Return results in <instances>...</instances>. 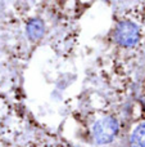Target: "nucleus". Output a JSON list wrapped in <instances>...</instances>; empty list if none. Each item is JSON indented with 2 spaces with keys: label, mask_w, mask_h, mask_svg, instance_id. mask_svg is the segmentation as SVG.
<instances>
[{
  "label": "nucleus",
  "mask_w": 145,
  "mask_h": 147,
  "mask_svg": "<svg viewBox=\"0 0 145 147\" xmlns=\"http://www.w3.org/2000/svg\"><path fill=\"white\" fill-rule=\"evenodd\" d=\"M94 137L99 143H109L118 132V123L116 119L108 116L99 120L94 125Z\"/></svg>",
  "instance_id": "1"
},
{
  "label": "nucleus",
  "mask_w": 145,
  "mask_h": 147,
  "mask_svg": "<svg viewBox=\"0 0 145 147\" xmlns=\"http://www.w3.org/2000/svg\"><path fill=\"white\" fill-rule=\"evenodd\" d=\"M114 39L122 47H134L139 40V28L135 23L130 21H123L117 26L114 32Z\"/></svg>",
  "instance_id": "2"
},
{
  "label": "nucleus",
  "mask_w": 145,
  "mask_h": 147,
  "mask_svg": "<svg viewBox=\"0 0 145 147\" xmlns=\"http://www.w3.org/2000/svg\"><path fill=\"white\" fill-rule=\"evenodd\" d=\"M27 35L32 40H39L44 35V22L40 18H33L27 23Z\"/></svg>",
  "instance_id": "3"
},
{
  "label": "nucleus",
  "mask_w": 145,
  "mask_h": 147,
  "mask_svg": "<svg viewBox=\"0 0 145 147\" xmlns=\"http://www.w3.org/2000/svg\"><path fill=\"white\" fill-rule=\"evenodd\" d=\"M131 147H145V123L138 125L130 138Z\"/></svg>",
  "instance_id": "4"
}]
</instances>
